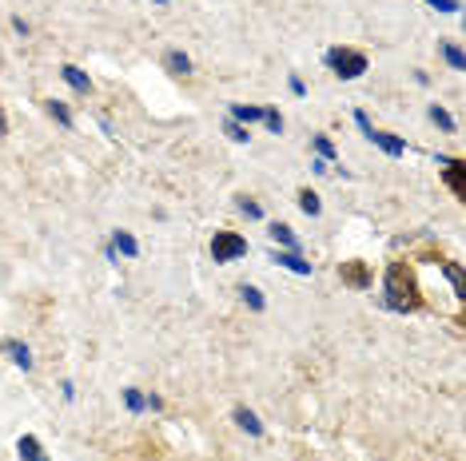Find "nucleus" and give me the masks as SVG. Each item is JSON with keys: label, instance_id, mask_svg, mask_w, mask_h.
Wrapping results in <instances>:
<instances>
[{"label": "nucleus", "instance_id": "nucleus-15", "mask_svg": "<svg viewBox=\"0 0 466 461\" xmlns=\"http://www.w3.org/2000/svg\"><path fill=\"white\" fill-rule=\"evenodd\" d=\"M48 116L56 123H64V128H72V111H68V104L64 100H48Z\"/></svg>", "mask_w": 466, "mask_h": 461}, {"label": "nucleus", "instance_id": "nucleus-20", "mask_svg": "<svg viewBox=\"0 0 466 461\" xmlns=\"http://www.w3.org/2000/svg\"><path fill=\"white\" fill-rule=\"evenodd\" d=\"M239 294H244V302H247V306H251V311H264V294L255 291V287H244V291H239Z\"/></svg>", "mask_w": 466, "mask_h": 461}, {"label": "nucleus", "instance_id": "nucleus-18", "mask_svg": "<svg viewBox=\"0 0 466 461\" xmlns=\"http://www.w3.org/2000/svg\"><path fill=\"white\" fill-rule=\"evenodd\" d=\"M299 207L315 219V215H319V195H315V191H299Z\"/></svg>", "mask_w": 466, "mask_h": 461}, {"label": "nucleus", "instance_id": "nucleus-22", "mask_svg": "<svg viewBox=\"0 0 466 461\" xmlns=\"http://www.w3.org/2000/svg\"><path fill=\"white\" fill-rule=\"evenodd\" d=\"M315 151H319V160H331V155H335V148H331L327 135H315Z\"/></svg>", "mask_w": 466, "mask_h": 461}, {"label": "nucleus", "instance_id": "nucleus-13", "mask_svg": "<svg viewBox=\"0 0 466 461\" xmlns=\"http://www.w3.org/2000/svg\"><path fill=\"white\" fill-rule=\"evenodd\" d=\"M116 251L128 255V259H136V255H140V243H136L128 230H116Z\"/></svg>", "mask_w": 466, "mask_h": 461}, {"label": "nucleus", "instance_id": "nucleus-9", "mask_svg": "<svg viewBox=\"0 0 466 461\" xmlns=\"http://www.w3.org/2000/svg\"><path fill=\"white\" fill-rule=\"evenodd\" d=\"M275 262L287 267V271H295V274H311V262H303L295 251H279V255H275Z\"/></svg>", "mask_w": 466, "mask_h": 461}, {"label": "nucleus", "instance_id": "nucleus-19", "mask_svg": "<svg viewBox=\"0 0 466 461\" xmlns=\"http://www.w3.org/2000/svg\"><path fill=\"white\" fill-rule=\"evenodd\" d=\"M430 120H435V123H438V128H443V131H455V120H450V111H443V108H438V104H435V108H430Z\"/></svg>", "mask_w": 466, "mask_h": 461}, {"label": "nucleus", "instance_id": "nucleus-3", "mask_svg": "<svg viewBox=\"0 0 466 461\" xmlns=\"http://www.w3.org/2000/svg\"><path fill=\"white\" fill-rule=\"evenodd\" d=\"M212 255H215V262L244 259V255H247V239H244V235H235V230H220V235L212 239Z\"/></svg>", "mask_w": 466, "mask_h": 461}, {"label": "nucleus", "instance_id": "nucleus-2", "mask_svg": "<svg viewBox=\"0 0 466 461\" xmlns=\"http://www.w3.org/2000/svg\"><path fill=\"white\" fill-rule=\"evenodd\" d=\"M327 64L335 68L339 80H359V76L367 72V56L363 52H351V48H331L327 52Z\"/></svg>", "mask_w": 466, "mask_h": 461}, {"label": "nucleus", "instance_id": "nucleus-23", "mask_svg": "<svg viewBox=\"0 0 466 461\" xmlns=\"http://www.w3.org/2000/svg\"><path fill=\"white\" fill-rule=\"evenodd\" d=\"M264 123H267V128L275 131V135H279V131H283V120H279V111H271V108L264 111Z\"/></svg>", "mask_w": 466, "mask_h": 461}, {"label": "nucleus", "instance_id": "nucleus-12", "mask_svg": "<svg viewBox=\"0 0 466 461\" xmlns=\"http://www.w3.org/2000/svg\"><path fill=\"white\" fill-rule=\"evenodd\" d=\"M235 421H239V426H244L247 433H264V421L255 418V413L247 410V406H239V410H235Z\"/></svg>", "mask_w": 466, "mask_h": 461}, {"label": "nucleus", "instance_id": "nucleus-6", "mask_svg": "<svg viewBox=\"0 0 466 461\" xmlns=\"http://www.w3.org/2000/svg\"><path fill=\"white\" fill-rule=\"evenodd\" d=\"M4 354H9L16 366H24V370L32 366V350L24 346V342H16V338H4Z\"/></svg>", "mask_w": 466, "mask_h": 461}, {"label": "nucleus", "instance_id": "nucleus-24", "mask_svg": "<svg viewBox=\"0 0 466 461\" xmlns=\"http://www.w3.org/2000/svg\"><path fill=\"white\" fill-rule=\"evenodd\" d=\"M227 135H232L235 143H247V128H244V123H235V120L227 123Z\"/></svg>", "mask_w": 466, "mask_h": 461}, {"label": "nucleus", "instance_id": "nucleus-16", "mask_svg": "<svg viewBox=\"0 0 466 461\" xmlns=\"http://www.w3.org/2000/svg\"><path fill=\"white\" fill-rule=\"evenodd\" d=\"M232 116H235V120H244V123H259V120H264V108H247V104H235Z\"/></svg>", "mask_w": 466, "mask_h": 461}, {"label": "nucleus", "instance_id": "nucleus-26", "mask_svg": "<svg viewBox=\"0 0 466 461\" xmlns=\"http://www.w3.org/2000/svg\"><path fill=\"white\" fill-rule=\"evenodd\" d=\"M239 211H244L247 219H259V215H264V211H259V203H251V199H244V203H239Z\"/></svg>", "mask_w": 466, "mask_h": 461}, {"label": "nucleus", "instance_id": "nucleus-7", "mask_svg": "<svg viewBox=\"0 0 466 461\" xmlns=\"http://www.w3.org/2000/svg\"><path fill=\"white\" fill-rule=\"evenodd\" d=\"M60 76H64V80H68L76 91H80V96H88V91H92V80L84 76L80 68H76V64H64V68H60Z\"/></svg>", "mask_w": 466, "mask_h": 461}, {"label": "nucleus", "instance_id": "nucleus-1", "mask_svg": "<svg viewBox=\"0 0 466 461\" xmlns=\"http://www.w3.org/2000/svg\"><path fill=\"white\" fill-rule=\"evenodd\" d=\"M415 282H411V271H406L403 262H395L391 271H386V302L395 306V311H411L415 306Z\"/></svg>", "mask_w": 466, "mask_h": 461}, {"label": "nucleus", "instance_id": "nucleus-25", "mask_svg": "<svg viewBox=\"0 0 466 461\" xmlns=\"http://www.w3.org/2000/svg\"><path fill=\"white\" fill-rule=\"evenodd\" d=\"M430 9H438V12H458V0H426Z\"/></svg>", "mask_w": 466, "mask_h": 461}, {"label": "nucleus", "instance_id": "nucleus-11", "mask_svg": "<svg viewBox=\"0 0 466 461\" xmlns=\"http://www.w3.org/2000/svg\"><path fill=\"white\" fill-rule=\"evenodd\" d=\"M16 450H21V457H24V461H48V457H44V450H40V441L28 438V433L21 438V445H16Z\"/></svg>", "mask_w": 466, "mask_h": 461}, {"label": "nucleus", "instance_id": "nucleus-27", "mask_svg": "<svg viewBox=\"0 0 466 461\" xmlns=\"http://www.w3.org/2000/svg\"><path fill=\"white\" fill-rule=\"evenodd\" d=\"M4 131H9V120H4V111H0V135H4Z\"/></svg>", "mask_w": 466, "mask_h": 461}, {"label": "nucleus", "instance_id": "nucleus-4", "mask_svg": "<svg viewBox=\"0 0 466 461\" xmlns=\"http://www.w3.org/2000/svg\"><path fill=\"white\" fill-rule=\"evenodd\" d=\"M446 167V183H450V191H455L458 199H466V167L462 160H443Z\"/></svg>", "mask_w": 466, "mask_h": 461}, {"label": "nucleus", "instance_id": "nucleus-14", "mask_svg": "<svg viewBox=\"0 0 466 461\" xmlns=\"http://www.w3.org/2000/svg\"><path fill=\"white\" fill-rule=\"evenodd\" d=\"M163 64H168L175 76H188V72H192V60H188L183 52H168V56H163Z\"/></svg>", "mask_w": 466, "mask_h": 461}, {"label": "nucleus", "instance_id": "nucleus-21", "mask_svg": "<svg viewBox=\"0 0 466 461\" xmlns=\"http://www.w3.org/2000/svg\"><path fill=\"white\" fill-rule=\"evenodd\" d=\"M124 401H128V410H143V406H148V398H143L140 390H124Z\"/></svg>", "mask_w": 466, "mask_h": 461}, {"label": "nucleus", "instance_id": "nucleus-8", "mask_svg": "<svg viewBox=\"0 0 466 461\" xmlns=\"http://www.w3.org/2000/svg\"><path fill=\"white\" fill-rule=\"evenodd\" d=\"M343 282H351V287H359V291H363L367 282H371V274H367L363 262H343Z\"/></svg>", "mask_w": 466, "mask_h": 461}, {"label": "nucleus", "instance_id": "nucleus-5", "mask_svg": "<svg viewBox=\"0 0 466 461\" xmlns=\"http://www.w3.org/2000/svg\"><path fill=\"white\" fill-rule=\"evenodd\" d=\"M371 143H379V148H383L386 155H395V160L406 151V143H403V140H395L391 131H371Z\"/></svg>", "mask_w": 466, "mask_h": 461}, {"label": "nucleus", "instance_id": "nucleus-10", "mask_svg": "<svg viewBox=\"0 0 466 461\" xmlns=\"http://www.w3.org/2000/svg\"><path fill=\"white\" fill-rule=\"evenodd\" d=\"M271 239L279 243V247H287V251H299V239L291 235V227H287V223H271Z\"/></svg>", "mask_w": 466, "mask_h": 461}, {"label": "nucleus", "instance_id": "nucleus-17", "mask_svg": "<svg viewBox=\"0 0 466 461\" xmlns=\"http://www.w3.org/2000/svg\"><path fill=\"white\" fill-rule=\"evenodd\" d=\"M443 56H446V64L455 72H466V56H462V48H455V44H443Z\"/></svg>", "mask_w": 466, "mask_h": 461}]
</instances>
